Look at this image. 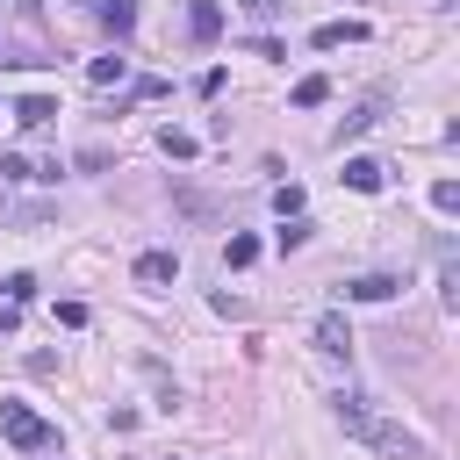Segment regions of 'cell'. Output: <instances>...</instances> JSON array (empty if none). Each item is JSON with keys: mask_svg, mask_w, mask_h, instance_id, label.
<instances>
[{"mask_svg": "<svg viewBox=\"0 0 460 460\" xmlns=\"http://www.w3.org/2000/svg\"><path fill=\"white\" fill-rule=\"evenodd\" d=\"M58 323H65V331H79V323H86V302H72V295H65V302H58Z\"/></svg>", "mask_w": 460, "mask_h": 460, "instance_id": "18", "label": "cell"}, {"mask_svg": "<svg viewBox=\"0 0 460 460\" xmlns=\"http://www.w3.org/2000/svg\"><path fill=\"white\" fill-rule=\"evenodd\" d=\"M14 122H22V129H43V122H58V101H50V93H22V101H14Z\"/></svg>", "mask_w": 460, "mask_h": 460, "instance_id": "9", "label": "cell"}, {"mask_svg": "<svg viewBox=\"0 0 460 460\" xmlns=\"http://www.w3.org/2000/svg\"><path fill=\"white\" fill-rule=\"evenodd\" d=\"M158 151H165V158H194V151H201V137H194V129H172V122H165V129H158Z\"/></svg>", "mask_w": 460, "mask_h": 460, "instance_id": "11", "label": "cell"}, {"mask_svg": "<svg viewBox=\"0 0 460 460\" xmlns=\"http://www.w3.org/2000/svg\"><path fill=\"white\" fill-rule=\"evenodd\" d=\"M359 36H367V22H316V29H309L316 50H338V43H359Z\"/></svg>", "mask_w": 460, "mask_h": 460, "instance_id": "8", "label": "cell"}, {"mask_svg": "<svg viewBox=\"0 0 460 460\" xmlns=\"http://www.w3.org/2000/svg\"><path fill=\"white\" fill-rule=\"evenodd\" d=\"M316 345H323L331 359H345V352H352V331H345V316H338V309H323V316H316Z\"/></svg>", "mask_w": 460, "mask_h": 460, "instance_id": "7", "label": "cell"}, {"mask_svg": "<svg viewBox=\"0 0 460 460\" xmlns=\"http://www.w3.org/2000/svg\"><path fill=\"white\" fill-rule=\"evenodd\" d=\"M273 208H280V216H302V187L280 180V187H273Z\"/></svg>", "mask_w": 460, "mask_h": 460, "instance_id": "17", "label": "cell"}, {"mask_svg": "<svg viewBox=\"0 0 460 460\" xmlns=\"http://www.w3.org/2000/svg\"><path fill=\"white\" fill-rule=\"evenodd\" d=\"M122 72H129V58H93V65H86L93 86H122Z\"/></svg>", "mask_w": 460, "mask_h": 460, "instance_id": "14", "label": "cell"}, {"mask_svg": "<svg viewBox=\"0 0 460 460\" xmlns=\"http://www.w3.org/2000/svg\"><path fill=\"white\" fill-rule=\"evenodd\" d=\"M395 288H402L395 273H352V280H345L352 302H395Z\"/></svg>", "mask_w": 460, "mask_h": 460, "instance_id": "4", "label": "cell"}, {"mask_svg": "<svg viewBox=\"0 0 460 460\" xmlns=\"http://www.w3.org/2000/svg\"><path fill=\"white\" fill-rule=\"evenodd\" d=\"M374 122H381V93H374V101H359V108L345 115V129H338V144H352V137H367Z\"/></svg>", "mask_w": 460, "mask_h": 460, "instance_id": "10", "label": "cell"}, {"mask_svg": "<svg viewBox=\"0 0 460 460\" xmlns=\"http://www.w3.org/2000/svg\"><path fill=\"white\" fill-rule=\"evenodd\" d=\"M93 7V22L108 29V36H129L137 29V0H86Z\"/></svg>", "mask_w": 460, "mask_h": 460, "instance_id": "5", "label": "cell"}, {"mask_svg": "<svg viewBox=\"0 0 460 460\" xmlns=\"http://www.w3.org/2000/svg\"><path fill=\"white\" fill-rule=\"evenodd\" d=\"M309 230H316L309 216H280V237H273V244H280V252H302V244H309Z\"/></svg>", "mask_w": 460, "mask_h": 460, "instance_id": "13", "label": "cell"}, {"mask_svg": "<svg viewBox=\"0 0 460 460\" xmlns=\"http://www.w3.org/2000/svg\"><path fill=\"white\" fill-rule=\"evenodd\" d=\"M0 431H7V446H22V453H43V446H50V424H43L29 402H0Z\"/></svg>", "mask_w": 460, "mask_h": 460, "instance_id": "1", "label": "cell"}, {"mask_svg": "<svg viewBox=\"0 0 460 460\" xmlns=\"http://www.w3.org/2000/svg\"><path fill=\"white\" fill-rule=\"evenodd\" d=\"M223 259H230V266H252V259H259V237H244V230H237V237L223 244Z\"/></svg>", "mask_w": 460, "mask_h": 460, "instance_id": "16", "label": "cell"}, {"mask_svg": "<svg viewBox=\"0 0 460 460\" xmlns=\"http://www.w3.org/2000/svg\"><path fill=\"white\" fill-rule=\"evenodd\" d=\"M187 36H194V43H216V36H223V7H216V0H194V7H187Z\"/></svg>", "mask_w": 460, "mask_h": 460, "instance_id": "6", "label": "cell"}, {"mask_svg": "<svg viewBox=\"0 0 460 460\" xmlns=\"http://www.w3.org/2000/svg\"><path fill=\"white\" fill-rule=\"evenodd\" d=\"M431 208L453 216V208H460V180H431Z\"/></svg>", "mask_w": 460, "mask_h": 460, "instance_id": "15", "label": "cell"}, {"mask_svg": "<svg viewBox=\"0 0 460 460\" xmlns=\"http://www.w3.org/2000/svg\"><path fill=\"white\" fill-rule=\"evenodd\" d=\"M381 180H388V165H381V158H367V151H352V158H345V187H352V194H381Z\"/></svg>", "mask_w": 460, "mask_h": 460, "instance_id": "2", "label": "cell"}, {"mask_svg": "<svg viewBox=\"0 0 460 460\" xmlns=\"http://www.w3.org/2000/svg\"><path fill=\"white\" fill-rule=\"evenodd\" d=\"M137 280H144V288H172V280H180V259H172V252H137Z\"/></svg>", "mask_w": 460, "mask_h": 460, "instance_id": "3", "label": "cell"}, {"mask_svg": "<svg viewBox=\"0 0 460 460\" xmlns=\"http://www.w3.org/2000/svg\"><path fill=\"white\" fill-rule=\"evenodd\" d=\"M237 7H244L252 22H273V14H280V0H237Z\"/></svg>", "mask_w": 460, "mask_h": 460, "instance_id": "19", "label": "cell"}, {"mask_svg": "<svg viewBox=\"0 0 460 460\" xmlns=\"http://www.w3.org/2000/svg\"><path fill=\"white\" fill-rule=\"evenodd\" d=\"M323 101H331V79H323V72L295 79V108H323Z\"/></svg>", "mask_w": 460, "mask_h": 460, "instance_id": "12", "label": "cell"}]
</instances>
